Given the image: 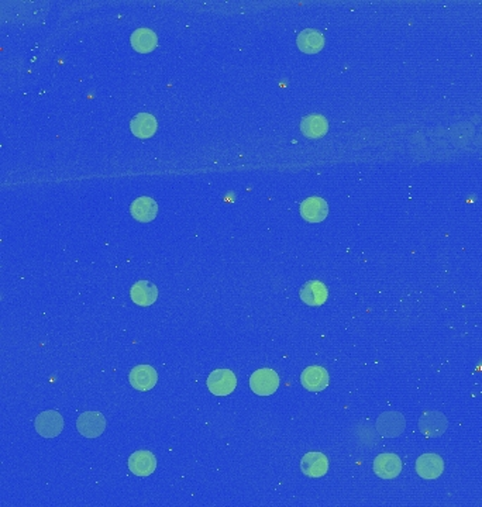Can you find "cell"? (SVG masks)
Returning a JSON list of instances; mask_svg holds the SVG:
<instances>
[{
    "label": "cell",
    "instance_id": "9a60e30c",
    "mask_svg": "<svg viewBox=\"0 0 482 507\" xmlns=\"http://www.w3.org/2000/svg\"><path fill=\"white\" fill-rule=\"evenodd\" d=\"M130 213L137 221L149 223V221H153L157 217L158 204L156 203V200L153 197L142 196V197H137L132 203Z\"/></svg>",
    "mask_w": 482,
    "mask_h": 507
},
{
    "label": "cell",
    "instance_id": "ba28073f",
    "mask_svg": "<svg viewBox=\"0 0 482 507\" xmlns=\"http://www.w3.org/2000/svg\"><path fill=\"white\" fill-rule=\"evenodd\" d=\"M373 469L381 479H395L402 472V461L397 454H381L374 459Z\"/></svg>",
    "mask_w": 482,
    "mask_h": 507
},
{
    "label": "cell",
    "instance_id": "8fae6325",
    "mask_svg": "<svg viewBox=\"0 0 482 507\" xmlns=\"http://www.w3.org/2000/svg\"><path fill=\"white\" fill-rule=\"evenodd\" d=\"M157 468V458L151 451H136L129 457V469L136 476H150Z\"/></svg>",
    "mask_w": 482,
    "mask_h": 507
},
{
    "label": "cell",
    "instance_id": "30bf717a",
    "mask_svg": "<svg viewBox=\"0 0 482 507\" xmlns=\"http://www.w3.org/2000/svg\"><path fill=\"white\" fill-rule=\"evenodd\" d=\"M302 387L310 392L324 391L329 385V373L323 366H308L301 375Z\"/></svg>",
    "mask_w": 482,
    "mask_h": 507
},
{
    "label": "cell",
    "instance_id": "e0dca14e",
    "mask_svg": "<svg viewBox=\"0 0 482 507\" xmlns=\"http://www.w3.org/2000/svg\"><path fill=\"white\" fill-rule=\"evenodd\" d=\"M132 133L139 139H150L156 134L157 120L150 113H140L133 117L130 123Z\"/></svg>",
    "mask_w": 482,
    "mask_h": 507
},
{
    "label": "cell",
    "instance_id": "d6986e66",
    "mask_svg": "<svg viewBox=\"0 0 482 507\" xmlns=\"http://www.w3.org/2000/svg\"><path fill=\"white\" fill-rule=\"evenodd\" d=\"M296 43H298V47L301 48V51H303L306 54H315V53H319L324 47V37L322 33H319L316 30L306 29L298 36Z\"/></svg>",
    "mask_w": 482,
    "mask_h": 507
},
{
    "label": "cell",
    "instance_id": "52a82bcc",
    "mask_svg": "<svg viewBox=\"0 0 482 507\" xmlns=\"http://www.w3.org/2000/svg\"><path fill=\"white\" fill-rule=\"evenodd\" d=\"M158 380L157 370L150 365H137L129 373L130 385L140 392L151 391Z\"/></svg>",
    "mask_w": 482,
    "mask_h": 507
},
{
    "label": "cell",
    "instance_id": "ffe728a7",
    "mask_svg": "<svg viewBox=\"0 0 482 507\" xmlns=\"http://www.w3.org/2000/svg\"><path fill=\"white\" fill-rule=\"evenodd\" d=\"M132 46L139 53H150L157 47V36L150 29H137L132 34Z\"/></svg>",
    "mask_w": 482,
    "mask_h": 507
},
{
    "label": "cell",
    "instance_id": "5bb4252c",
    "mask_svg": "<svg viewBox=\"0 0 482 507\" xmlns=\"http://www.w3.org/2000/svg\"><path fill=\"white\" fill-rule=\"evenodd\" d=\"M132 300L143 307L151 306L158 298V289L150 281H139L130 289Z\"/></svg>",
    "mask_w": 482,
    "mask_h": 507
},
{
    "label": "cell",
    "instance_id": "277c9868",
    "mask_svg": "<svg viewBox=\"0 0 482 507\" xmlns=\"http://www.w3.org/2000/svg\"><path fill=\"white\" fill-rule=\"evenodd\" d=\"M36 431L44 438H54L64 430V419L57 410H46L34 420Z\"/></svg>",
    "mask_w": 482,
    "mask_h": 507
},
{
    "label": "cell",
    "instance_id": "9c48e42d",
    "mask_svg": "<svg viewBox=\"0 0 482 507\" xmlns=\"http://www.w3.org/2000/svg\"><path fill=\"white\" fill-rule=\"evenodd\" d=\"M416 472L422 479H437L444 472V459L437 454H423L416 459Z\"/></svg>",
    "mask_w": 482,
    "mask_h": 507
},
{
    "label": "cell",
    "instance_id": "3957f363",
    "mask_svg": "<svg viewBox=\"0 0 482 507\" xmlns=\"http://www.w3.org/2000/svg\"><path fill=\"white\" fill-rule=\"evenodd\" d=\"M377 431L385 438H395L404 434L406 429V420L401 412L391 410L384 412L376 422Z\"/></svg>",
    "mask_w": 482,
    "mask_h": 507
},
{
    "label": "cell",
    "instance_id": "4fadbf2b",
    "mask_svg": "<svg viewBox=\"0 0 482 507\" xmlns=\"http://www.w3.org/2000/svg\"><path fill=\"white\" fill-rule=\"evenodd\" d=\"M329 206L324 199L313 196L308 197L301 204V214L309 223H320L327 217Z\"/></svg>",
    "mask_w": 482,
    "mask_h": 507
},
{
    "label": "cell",
    "instance_id": "8992f818",
    "mask_svg": "<svg viewBox=\"0 0 482 507\" xmlns=\"http://www.w3.org/2000/svg\"><path fill=\"white\" fill-rule=\"evenodd\" d=\"M448 427L447 417L437 410H427L419 419V430L427 438L440 437Z\"/></svg>",
    "mask_w": 482,
    "mask_h": 507
},
{
    "label": "cell",
    "instance_id": "5b68a950",
    "mask_svg": "<svg viewBox=\"0 0 482 507\" xmlns=\"http://www.w3.org/2000/svg\"><path fill=\"white\" fill-rule=\"evenodd\" d=\"M78 433L86 438L100 437L106 430V419L99 412H83L76 420Z\"/></svg>",
    "mask_w": 482,
    "mask_h": 507
},
{
    "label": "cell",
    "instance_id": "6da1fadb",
    "mask_svg": "<svg viewBox=\"0 0 482 507\" xmlns=\"http://www.w3.org/2000/svg\"><path fill=\"white\" fill-rule=\"evenodd\" d=\"M281 379L271 368H261L250 376V388L259 396H271L280 388Z\"/></svg>",
    "mask_w": 482,
    "mask_h": 507
},
{
    "label": "cell",
    "instance_id": "7a4b0ae2",
    "mask_svg": "<svg viewBox=\"0 0 482 507\" xmlns=\"http://www.w3.org/2000/svg\"><path fill=\"white\" fill-rule=\"evenodd\" d=\"M207 389L214 396H227L237 387V377L230 369H214L206 380Z\"/></svg>",
    "mask_w": 482,
    "mask_h": 507
},
{
    "label": "cell",
    "instance_id": "ac0fdd59",
    "mask_svg": "<svg viewBox=\"0 0 482 507\" xmlns=\"http://www.w3.org/2000/svg\"><path fill=\"white\" fill-rule=\"evenodd\" d=\"M301 130L308 139H320L327 133V120L320 114H310L302 120Z\"/></svg>",
    "mask_w": 482,
    "mask_h": 507
},
{
    "label": "cell",
    "instance_id": "2e32d148",
    "mask_svg": "<svg viewBox=\"0 0 482 507\" xmlns=\"http://www.w3.org/2000/svg\"><path fill=\"white\" fill-rule=\"evenodd\" d=\"M301 299L309 306H320L327 300L329 292L323 282L310 281L305 284L301 289Z\"/></svg>",
    "mask_w": 482,
    "mask_h": 507
},
{
    "label": "cell",
    "instance_id": "7c38bea8",
    "mask_svg": "<svg viewBox=\"0 0 482 507\" xmlns=\"http://www.w3.org/2000/svg\"><path fill=\"white\" fill-rule=\"evenodd\" d=\"M301 469L303 475L309 478H322L329 471V459L324 454L312 451L303 455L301 461Z\"/></svg>",
    "mask_w": 482,
    "mask_h": 507
}]
</instances>
